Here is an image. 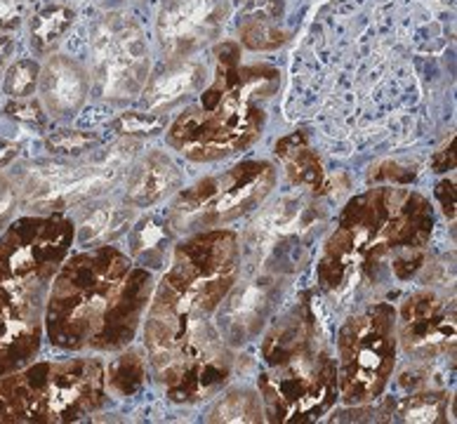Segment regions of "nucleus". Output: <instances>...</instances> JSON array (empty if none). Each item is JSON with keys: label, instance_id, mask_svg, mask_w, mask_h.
<instances>
[{"label": "nucleus", "instance_id": "f257e3e1", "mask_svg": "<svg viewBox=\"0 0 457 424\" xmlns=\"http://www.w3.org/2000/svg\"><path fill=\"white\" fill-rule=\"evenodd\" d=\"M445 43L434 0H333L293 57L287 116L352 146L412 137Z\"/></svg>", "mask_w": 457, "mask_h": 424}, {"label": "nucleus", "instance_id": "f03ea898", "mask_svg": "<svg viewBox=\"0 0 457 424\" xmlns=\"http://www.w3.org/2000/svg\"><path fill=\"white\" fill-rule=\"evenodd\" d=\"M241 245L234 231L208 229L177 245L158 283L144 328L151 366L175 403H198L231 378V353L212 323L238 281Z\"/></svg>", "mask_w": 457, "mask_h": 424}, {"label": "nucleus", "instance_id": "7ed1b4c3", "mask_svg": "<svg viewBox=\"0 0 457 424\" xmlns=\"http://www.w3.org/2000/svg\"><path fill=\"white\" fill-rule=\"evenodd\" d=\"M434 210L422 194L379 187L352 198L319 260V286L330 295L375 293L411 281L425 264Z\"/></svg>", "mask_w": 457, "mask_h": 424}, {"label": "nucleus", "instance_id": "20e7f679", "mask_svg": "<svg viewBox=\"0 0 457 424\" xmlns=\"http://www.w3.org/2000/svg\"><path fill=\"white\" fill-rule=\"evenodd\" d=\"M154 276L128 254L99 245L64 262L46 302L47 337L59 349L116 352L132 342L149 307Z\"/></svg>", "mask_w": 457, "mask_h": 424}, {"label": "nucleus", "instance_id": "39448f33", "mask_svg": "<svg viewBox=\"0 0 457 424\" xmlns=\"http://www.w3.org/2000/svg\"><path fill=\"white\" fill-rule=\"evenodd\" d=\"M217 69L201 102L184 109L168 128V144L182 156L212 163L245 151L260 137L264 109L281 87V71L274 66H241L238 43L215 47Z\"/></svg>", "mask_w": 457, "mask_h": 424}, {"label": "nucleus", "instance_id": "423d86ee", "mask_svg": "<svg viewBox=\"0 0 457 424\" xmlns=\"http://www.w3.org/2000/svg\"><path fill=\"white\" fill-rule=\"evenodd\" d=\"M76 238L59 215L24 217L0 236V320L40 323L47 290Z\"/></svg>", "mask_w": 457, "mask_h": 424}, {"label": "nucleus", "instance_id": "0eeeda50", "mask_svg": "<svg viewBox=\"0 0 457 424\" xmlns=\"http://www.w3.org/2000/svg\"><path fill=\"white\" fill-rule=\"evenodd\" d=\"M99 361L36 363L0 375V422H73L104 405Z\"/></svg>", "mask_w": 457, "mask_h": 424}, {"label": "nucleus", "instance_id": "6e6552de", "mask_svg": "<svg viewBox=\"0 0 457 424\" xmlns=\"http://www.w3.org/2000/svg\"><path fill=\"white\" fill-rule=\"evenodd\" d=\"M337 392L349 405L378 398L396 366V309L375 302L337 333Z\"/></svg>", "mask_w": 457, "mask_h": 424}, {"label": "nucleus", "instance_id": "1a4fd4ad", "mask_svg": "<svg viewBox=\"0 0 457 424\" xmlns=\"http://www.w3.org/2000/svg\"><path fill=\"white\" fill-rule=\"evenodd\" d=\"M274 184L276 170L267 161L234 165L182 191L172 203L168 227L175 231H198L234 222L255 210L271 194Z\"/></svg>", "mask_w": 457, "mask_h": 424}, {"label": "nucleus", "instance_id": "9d476101", "mask_svg": "<svg viewBox=\"0 0 457 424\" xmlns=\"http://www.w3.org/2000/svg\"><path fill=\"white\" fill-rule=\"evenodd\" d=\"M264 415L271 422L297 424L320 418L337 401V363L319 339L260 378Z\"/></svg>", "mask_w": 457, "mask_h": 424}, {"label": "nucleus", "instance_id": "9b49d317", "mask_svg": "<svg viewBox=\"0 0 457 424\" xmlns=\"http://www.w3.org/2000/svg\"><path fill=\"white\" fill-rule=\"evenodd\" d=\"M92 90L106 102H128L151 73L149 43L137 21L123 12L102 14L90 29Z\"/></svg>", "mask_w": 457, "mask_h": 424}, {"label": "nucleus", "instance_id": "f8f14e48", "mask_svg": "<svg viewBox=\"0 0 457 424\" xmlns=\"http://www.w3.org/2000/svg\"><path fill=\"white\" fill-rule=\"evenodd\" d=\"M137 144L118 142L90 163H38L24 172L20 201L36 210L62 212L69 205L99 196L116 182Z\"/></svg>", "mask_w": 457, "mask_h": 424}, {"label": "nucleus", "instance_id": "ddd939ff", "mask_svg": "<svg viewBox=\"0 0 457 424\" xmlns=\"http://www.w3.org/2000/svg\"><path fill=\"white\" fill-rule=\"evenodd\" d=\"M396 339L418 363L455 352V300L436 290H420L403 302Z\"/></svg>", "mask_w": 457, "mask_h": 424}, {"label": "nucleus", "instance_id": "4468645a", "mask_svg": "<svg viewBox=\"0 0 457 424\" xmlns=\"http://www.w3.org/2000/svg\"><path fill=\"white\" fill-rule=\"evenodd\" d=\"M231 14V0H165L156 33L165 59L194 57L212 46Z\"/></svg>", "mask_w": 457, "mask_h": 424}, {"label": "nucleus", "instance_id": "2eb2a0df", "mask_svg": "<svg viewBox=\"0 0 457 424\" xmlns=\"http://www.w3.org/2000/svg\"><path fill=\"white\" fill-rule=\"evenodd\" d=\"M205 83V64L194 57L165 59L156 73H149L142 90L146 112L168 113L175 106L189 102Z\"/></svg>", "mask_w": 457, "mask_h": 424}, {"label": "nucleus", "instance_id": "dca6fc26", "mask_svg": "<svg viewBox=\"0 0 457 424\" xmlns=\"http://www.w3.org/2000/svg\"><path fill=\"white\" fill-rule=\"evenodd\" d=\"M40 97L47 113L54 118H71L86 104L90 92V76L79 62L64 54H54L40 69Z\"/></svg>", "mask_w": 457, "mask_h": 424}, {"label": "nucleus", "instance_id": "f3484780", "mask_svg": "<svg viewBox=\"0 0 457 424\" xmlns=\"http://www.w3.org/2000/svg\"><path fill=\"white\" fill-rule=\"evenodd\" d=\"M182 187V175L163 151H151L128 175L125 203L132 208H151Z\"/></svg>", "mask_w": 457, "mask_h": 424}, {"label": "nucleus", "instance_id": "a211bd4d", "mask_svg": "<svg viewBox=\"0 0 457 424\" xmlns=\"http://www.w3.org/2000/svg\"><path fill=\"white\" fill-rule=\"evenodd\" d=\"M283 14H286L283 0H250L238 27L243 47L253 53H271L286 46L290 40V31L283 27Z\"/></svg>", "mask_w": 457, "mask_h": 424}, {"label": "nucleus", "instance_id": "6ab92c4d", "mask_svg": "<svg viewBox=\"0 0 457 424\" xmlns=\"http://www.w3.org/2000/svg\"><path fill=\"white\" fill-rule=\"evenodd\" d=\"M276 156L281 158V163L286 165V175L290 177V182L297 187H307L309 191L319 194L323 189V165L319 161V154L314 146L309 144V132L297 130L278 139L276 144Z\"/></svg>", "mask_w": 457, "mask_h": 424}, {"label": "nucleus", "instance_id": "aec40b11", "mask_svg": "<svg viewBox=\"0 0 457 424\" xmlns=\"http://www.w3.org/2000/svg\"><path fill=\"white\" fill-rule=\"evenodd\" d=\"M132 224V205H118V203H99L95 208H87L79 224V241L87 248H99L116 241Z\"/></svg>", "mask_w": 457, "mask_h": 424}, {"label": "nucleus", "instance_id": "412c9836", "mask_svg": "<svg viewBox=\"0 0 457 424\" xmlns=\"http://www.w3.org/2000/svg\"><path fill=\"white\" fill-rule=\"evenodd\" d=\"M73 20H76V12H73L69 5H64V3L43 7V10L33 17L31 29H29L31 47L36 50V54H40V57L53 54L54 47L62 43V38H64L66 33H69V29L73 27Z\"/></svg>", "mask_w": 457, "mask_h": 424}, {"label": "nucleus", "instance_id": "4be33fe9", "mask_svg": "<svg viewBox=\"0 0 457 424\" xmlns=\"http://www.w3.org/2000/svg\"><path fill=\"white\" fill-rule=\"evenodd\" d=\"M399 420L403 422H445V412H448V396L444 392H434V389H418L403 396L396 405Z\"/></svg>", "mask_w": 457, "mask_h": 424}, {"label": "nucleus", "instance_id": "5701e85b", "mask_svg": "<svg viewBox=\"0 0 457 424\" xmlns=\"http://www.w3.org/2000/svg\"><path fill=\"white\" fill-rule=\"evenodd\" d=\"M168 224H161L154 217H146L137 224V229L132 231V254L135 260L142 264H151V267H161V262L165 260V241H170V229H165Z\"/></svg>", "mask_w": 457, "mask_h": 424}, {"label": "nucleus", "instance_id": "b1692460", "mask_svg": "<svg viewBox=\"0 0 457 424\" xmlns=\"http://www.w3.org/2000/svg\"><path fill=\"white\" fill-rule=\"evenodd\" d=\"M208 420L210 422H262L264 408L260 403V396L248 389H238V392L227 394L212 408Z\"/></svg>", "mask_w": 457, "mask_h": 424}, {"label": "nucleus", "instance_id": "393cba45", "mask_svg": "<svg viewBox=\"0 0 457 424\" xmlns=\"http://www.w3.org/2000/svg\"><path fill=\"white\" fill-rule=\"evenodd\" d=\"M144 375H146V366L139 359V353L125 352L109 368V387L120 396H132L144 385Z\"/></svg>", "mask_w": 457, "mask_h": 424}, {"label": "nucleus", "instance_id": "a878e982", "mask_svg": "<svg viewBox=\"0 0 457 424\" xmlns=\"http://www.w3.org/2000/svg\"><path fill=\"white\" fill-rule=\"evenodd\" d=\"M168 128V116L154 112H125L113 118L112 130L120 137H154Z\"/></svg>", "mask_w": 457, "mask_h": 424}, {"label": "nucleus", "instance_id": "bb28decb", "mask_svg": "<svg viewBox=\"0 0 457 424\" xmlns=\"http://www.w3.org/2000/svg\"><path fill=\"white\" fill-rule=\"evenodd\" d=\"M40 80V66L36 59H20L17 64L10 66V71L5 73V92L12 99L31 97Z\"/></svg>", "mask_w": 457, "mask_h": 424}, {"label": "nucleus", "instance_id": "cd10ccee", "mask_svg": "<svg viewBox=\"0 0 457 424\" xmlns=\"http://www.w3.org/2000/svg\"><path fill=\"white\" fill-rule=\"evenodd\" d=\"M97 144V135L83 130H57L46 137L47 151L54 156H80Z\"/></svg>", "mask_w": 457, "mask_h": 424}, {"label": "nucleus", "instance_id": "c85d7f7f", "mask_svg": "<svg viewBox=\"0 0 457 424\" xmlns=\"http://www.w3.org/2000/svg\"><path fill=\"white\" fill-rule=\"evenodd\" d=\"M5 112L7 116H12L14 121H20V123L29 125V128H38V130H43L47 123L43 104H40L38 99H33V97L12 99V102L5 106Z\"/></svg>", "mask_w": 457, "mask_h": 424}, {"label": "nucleus", "instance_id": "c756f323", "mask_svg": "<svg viewBox=\"0 0 457 424\" xmlns=\"http://www.w3.org/2000/svg\"><path fill=\"white\" fill-rule=\"evenodd\" d=\"M38 0H0V31H12L33 12Z\"/></svg>", "mask_w": 457, "mask_h": 424}, {"label": "nucleus", "instance_id": "7c9ffc66", "mask_svg": "<svg viewBox=\"0 0 457 424\" xmlns=\"http://www.w3.org/2000/svg\"><path fill=\"white\" fill-rule=\"evenodd\" d=\"M20 203V189L7 177L0 175V227L12 217L14 208Z\"/></svg>", "mask_w": 457, "mask_h": 424}, {"label": "nucleus", "instance_id": "2f4dec72", "mask_svg": "<svg viewBox=\"0 0 457 424\" xmlns=\"http://www.w3.org/2000/svg\"><path fill=\"white\" fill-rule=\"evenodd\" d=\"M436 198L448 220H455V184L451 179L436 184Z\"/></svg>", "mask_w": 457, "mask_h": 424}, {"label": "nucleus", "instance_id": "473e14b6", "mask_svg": "<svg viewBox=\"0 0 457 424\" xmlns=\"http://www.w3.org/2000/svg\"><path fill=\"white\" fill-rule=\"evenodd\" d=\"M453 168H455V151H453L451 142V146L436 151V156L431 158V170H434V172H448V170Z\"/></svg>", "mask_w": 457, "mask_h": 424}, {"label": "nucleus", "instance_id": "72a5a7b5", "mask_svg": "<svg viewBox=\"0 0 457 424\" xmlns=\"http://www.w3.org/2000/svg\"><path fill=\"white\" fill-rule=\"evenodd\" d=\"M17 151H20L17 149V144L7 142V139L0 137V168H5V165L17 156Z\"/></svg>", "mask_w": 457, "mask_h": 424}, {"label": "nucleus", "instance_id": "f704fd0d", "mask_svg": "<svg viewBox=\"0 0 457 424\" xmlns=\"http://www.w3.org/2000/svg\"><path fill=\"white\" fill-rule=\"evenodd\" d=\"M14 43L10 38H0V71H3V66L7 64V59L12 57Z\"/></svg>", "mask_w": 457, "mask_h": 424}]
</instances>
